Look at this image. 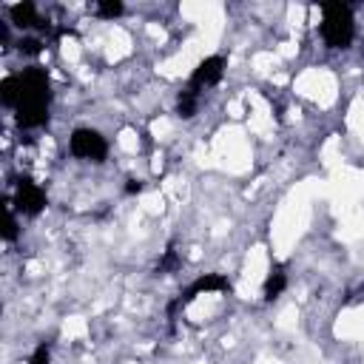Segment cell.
Segmentation results:
<instances>
[{"label":"cell","instance_id":"6da1fadb","mask_svg":"<svg viewBox=\"0 0 364 364\" xmlns=\"http://www.w3.org/2000/svg\"><path fill=\"white\" fill-rule=\"evenodd\" d=\"M0 102L14 111L23 131H37L51 117V80L46 68L31 65L0 82Z\"/></svg>","mask_w":364,"mask_h":364},{"label":"cell","instance_id":"7a4b0ae2","mask_svg":"<svg viewBox=\"0 0 364 364\" xmlns=\"http://www.w3.org/2000/svg\"><path fill=\"white\" fill-rule=\"evenodd\" d=\"M321 40L336 48V51H347L355 40V17L353 9L347 3H324L321 6V23H318Z\"/></svg>","mask_w":364,"mask_h":364},{"label":"cell","instance_id":"3957f363","mask_svg":"<svg viewBox=\"0 0 364 364\" xmlns=\"http://www.w3.org/2000/svg\"><path fill=\"white\" fill-rule=\"evenodd\" d=\"M68 151L74 159H82V162H105L108 156V139L97 131V128H88V125H80L71 131L68 136Z\"/></svg>","mask_w":364,"mask_h":364},{"label":"cell","instance_id":"277c9868","mask_svg":"<svg viewBox=\"0 0 364 364\" xmlns=\"http://www.w3.org/2000/svg\"><path fill=\"white\" fill-rule=\"evenodd\" d=\"M11 205H14V210H17V213H23V216H31V219H34V216H40V213L46 210L48 196H46V191H43L31 176H17Z\"/></svg>","mask_w":364,"mask_h":364},{"label":"cell","instance_id":"5b68a950","mask_svg":"<svg viewBox=\"0 0 364 364\" xmlns=\"http://www.w3.org/2000/svg\"><path fill=\"white\" fill-rule=\"evenodd\" d=\"M225 68H228V60H225L222 54H210V57H205L202 63H196V68L191 71L185 88H191L193 94L202 97V91H208V88H213V85L222 82Z\"/></svg>","mask_w":364,"mask_h":364},{"label":"cell","instance_id":"8992f818","mask_svg":"<svg viewBox=\"0 0 364 364\" xmlns=\"http://www.w3.org/2000/svg\"><path fill=\"white\" fill-rule=\"evenodd\" d=\"M222 290H230V282H228L222 273H205V276H199L196 282H191L185 293H179V299L168 307V313L173 316V310H176L179 304H188V301H193V299L202 296V293H222Z\"/></svg>","mask_w":364,"mask_h":364},{"label":"cell","instance_id":"52a82bcc","mask_svg":"<svg viewBox=\"0 0 364 364\" xmlns=\"http://www.w3.org/2000/svg\"><path fill=\"white\" fill-rule=\"evenodd\" d=\"M9 23L23 28V31H46L48 23H43L40 9L34 3H14L9 6Z\"/></svg>","mask_w":364,"mask_h":364},{"label":"cell","instance_id":"ba28073f","mask_svg":"<svg viewBox=\"0 0 364 364\" xmlns=\"http://www.w3.org/2000/svg\"><path fill=\"white\" fill-rule=\"evenodd\" d=\"M287 290V273L284 270H270V276L264 279V284H262V299L264 301H273V299H279L282 293Z\"/></svg>","mask_w":364,"mask_h":364},{"label":"cell","instance_id":"9c48e42d","mask_svg":"<svg viewBox=\"0 0 364 364\" xmlns=\"http://www.w3.org/2000/svg\"><path fill=\"white\" fill-rule=\"evenodd\" d=\"M199 102H202V97H199V94H193L191 88H182V91L176 94V117H182V119L196 117Z\"/></svg>","mask_w":364,"mask_h":364},{"label":"cell","instance_id":"30bf717a","mask_svg":"<svg viewBox=\"0 0 364 364\" xmlns=\"http://www.w3.org/2000/svg\"><path fill=\"white\" fill-rule=\"evenodd\" d=\"M91 11H94L97 17H102V20H114V17H119V14L125 11V6H122L119 0H100V3L91 6Z\"/></svg>","mask_w":364,"mask_h":364},{"label":"cell","instance_id":"8fae6325","mask_svg":"<svg viewBox=\"0 0 364 364\" xmlns=\"http://www.w3.org/2000/svg\"><path fill=\"white\" fill-rule=\"evenodd\" d=\"M17 233H20V228H17V210H14V205H11V202H6V219H3V242H14V239H17Z\"/></svg>","mask_w":364,"mask_h":364},{"label":"cell","instance_id":"7c38bea8","mask_svg":"<svg viewBox=\"0 0 364 364\" xmlns=\"http://www.w3.org/2000/svg\"><path fill=\"white\" fill-rule=\"evenodd\" d=\"M182 267V256L176 253V247L171 245L165 253H162V259H159V264H156V270L159 273H173V270H179Z\"/></svg>","mask_w":364,"mask_h":364},{"label":"cell","instance_id":"4fadbf2b","mask_svg":"<svg viewBox=\"0 0 364 364\" xmlns=\"http://www.w3.org/2000/svg\"><path fill=\"white\" fill-rule=\"evenodd\" d=\"M28 364H51V344L48 341H40L34 347V353L28 355Z\"/></svg>","mask_w":364,"mask_h":364},{"label":"cell","instance_id":"5bb4252c","mask_svg":"<svg viewBox=\"0 0 364 364\" xmlns=\"http://www.w3.org/2000/svg\"><path fill=\"white\" fill-rule=\"evenodd\" d=\"M20 51H26V54H40V48H43V40L40 37H31V34H26L20 43Z\"/></svg>","mask_w":364,"mask_h":364},{"label":"cell","instance_id":"9a60e30c","mask_svg":"<svg viewBox=\"0 0 364 364\" xmlns=\"http://www.w3.org/2000/svg\"><path fill=\"white\" fill-rule=\"evenodd\" d=\"M125 191H128V193H139V191H142V185H139V182H136V179H131V182H128V188H125Z\"/></svg>","mask_w":364,"mask_h":364}]
</instances>
